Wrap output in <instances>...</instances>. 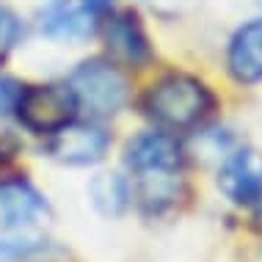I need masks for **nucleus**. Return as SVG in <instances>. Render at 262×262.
Wrapping results in <instances>:
<instances>
[{
  "label": "nucleus",
  "instance_id": "f257e3e1",
  "mask_svg": "<svg viewBox=\"0 0 262 262\" xmlns=\"http://www.w3.org/2000/svg\"><path fill=\"white\" fill-rule=\"evenodd\" d=\"M212 91L204 86L199 77H190L182 72H171L152 83L146 91V116L155 124L166 127V130H188L196 127L204 116L212 111Z\"/></svg>",
  "mask_w": 262,
  "mask_h": 262
},
{
  "label": "nucleus",
  "instance_id": "f03ea898",
  "mask_svg": "<svg viewBox=\"0 0 262 262\" xmlns=\"http://www.w3.org/2000/svg\"><path fill=\"white\" fill-rule=\"evenodd\" d=\"M69 89L77 105H83L94 116H111L127 102V80L113 63L102 58L80 63L69 77Z\"/></svg>",
  "mask_w": 262,
  "mask_h": 262
},
{
  "label": "nucleus",
  "instance_id": "7ed1b4c3",
  "mask_svg": "<svg viewBox=\"0 0 262 262\" xmlns=\"http://www.w3.org/2000/svg\"><path fill=\"white\" fill-rule=\"evenodd\" d=\"M75 111H77V100H75L72 89L58 86V83L25 89L17 105V113L28 130L50 133V136L55 130H61L63 124L72 122Z\"/></svg>",
  "mask_w": 262,
  "mask_h": 262
},
{
  "label": "nucleus",
  "instance_id": "20e7f679",
  "mask_svg": "<svg viewBox=\"0 0 262 262\" xmlns=\"http://www.w3.org/2000/svg\"><path fill=\"white\" fill-rule=\"evenodd\" d=\"M218 188L240 207L262 204V155L257 149L232 152L218 171Z\"/></svg>",
  "mask_w": 262,
  "mask_h": 262
},
{
  "label": "nucleus",
  "instance_id": "39448f33",
  "mask_svg": "<svg viewBox=\"0 0 262 262\" xmlns=\"http://www.w3.org/2000/svg\"><path fill=\"white\" fill-rule=\"evenodd\" d=\"M108 144L111 138L102 127L69 122L53 133L50 155L58 163H67V166H94V163H100L105 158Z\"/></svg>",
  "mask_w": 262,
  "mask_h": 262
},
{
  "label": "nucleus",
  "instance_id": "423d86ee",
  "mask_svg": "<svg viewBox=\"0 0 262 262\" xmlns=\"http://www.w3.org/2000/svg\"><path fill=\"white\" fill-rule=\"evenodd\" d=\"M47 218V202L31 182L6 180L0 182V229L3 232H28Z\"/></svg>",
  "mask_w": 262,
  "mask_h": 262
},
{
  "label": "nucleus",
  "instance_id": "0eeeda50",
  "mask_svg": "<svg viewBox=\"0 0 262 262\" xmlns=\"http://www.w3.org/2000/svg\"><path fill=\"white\" fill-rule=\"evenodd\" d=\"M185 155H182L180 141L168 133H144L127 144L124 163L136 174L141 171H163V168H180Z\"/></svg>",
  "mask_w": 262,
  "mask_h": 262
},
{
  "label": "nucleus",
  "instance_id": "6e6552de",
  "mask_svg": "<svg viewBox=\"0 0 262 262\" xmlns=\"http://www.w3.org/2000/svg\"><path fill=\"white\" fill-rule=\"evenodd\" d=\"M105 45L113 58L127 67H141L152 55L149 39L133 11H119L105 23Z\"/></svg>",
  "mask_w": 262,
  "mask_h": 262
},
{
  "label": "nucleus",
  "instance_id": "1a4fd4ad",
  "mask_svg": "<svg viewBox=\"0 0 262 262\" xmlns=\"http://www.w3.org/2000/svg\"><path fill=\"white\" fill-rule=\"evenodd\" d=\"M226 67L229 75L243 86H254L262 80V17L235 31L226 53Z\"/></svg>",
  "mask_w": 262,
  "mask_h": 262
},
{
  "label": "nucleus",
  "instance_id": "9d476101",
  "mask_svg": "<svg viewBox=\"0 0 262 262\" xmlns=\"http://www.w3.org/2000/svg\"><path fill=\"white\" fill-rule=\"evenodd\" d=\"M39 28L45 36L58 41H83L94 33L91 14L72 0H47V6L39 11Z\"/></svg>",
  "mask_w": 262,
  "mask_h": 262
},
{
  "label": "nucleus",
  "instance_id": "9b49d317",
  "mask_svg": "<svg viewBox=\"0 0 262 262\" xmlns=\"http://www.w3.org/2000/svg\"><path fill=\"white\" fill-rule=\"evenodd\" d=\"M182 177L180 168H163V171H141L136 196L146 212H163L182 196Z\"/></svg>",
  "mask_w": 262,
  "mask_h": 262
},
{
  "label": "nucleus",
  "instance_id": "f8f14e48",
  "mask_svg": "<svg viewBox=\"0 0 262 262\" xmlns=\"http://www.w3.org/2000/svg\"><path fill=\"white\" fill-rule=\"evenodd\" d=\"M89 199L105 218H119L130 202V188L119 174H100L89 182Z\"/></svg>",
  "mask_w": 262,
  "mask_h": 262
},
{
  "label": "nucleus",
  "instance_id": "ddd939ff",
  "mask_svg": "<svg viewBox=\"0 0 262 262\" xmlns=\"http://www.w3.org/2000/svg\"><path fill=\"white\" fill-rule=\"evenodd\" d=\"M158 14L166 17H180V14H190L193 9H199L202 0H146Z\"/></svg>",
  "mask_w": 262,
  "mask_h": 262
},
{
  "label": "nucleus",
  "instance_id": "4468645a",
  "mask_svg": "<svg viewBox=\"0 0 262 262\" xmlns=\"http://www.w3.org/2000/svg\"><path fill=\"white\" fill-rule=\"evenodd\" d=\"M23 86L19 83H14V80H0V111L3 113H11V111H17V105H19V97H23Z\"/></svg>",
  "mask_w": 262,
  "mask_h": 262
},
{
  "label": "nucleus",
  "instance_id": "2eb2a0df",
  "mask_svg": "<svg viewBox=\"0 0 262 262\" xmlns=\"http://www.w3.org/2000/svg\"><path fill=\"white\" fill-rule=\"evenodd\" d=\"M86 3V9H108L113 0H83Z\"/></svg>",
  "mask_w": 262,
  "mask_h": 262
}]
</instances>
